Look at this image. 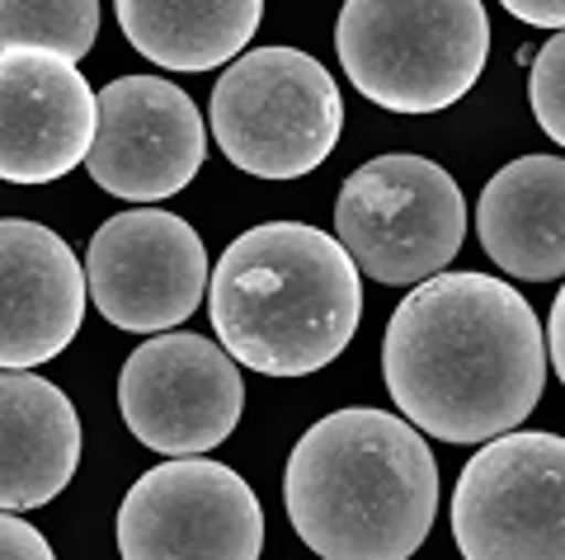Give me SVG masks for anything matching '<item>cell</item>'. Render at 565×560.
<instances>
[{
	"mask_svg": "<svg viewBox=\"0 0 565 560\" xmlns=\"http://www.w3.org/2000/svg\"><path fill=\"white\" fill-rule=\"evenodd\" d=\"M382 377L396 410L438 443L519 429L546 387L537 311L494 273H434L392 311Z\"/></svg>",
	"mask_w": 565,
	"mask_h": 560,
	"instance_id": "1",
	"label": "cell"
},
{
	"mask_svg": "<svg viewBox=\"0 0 565 560\" xmlns=\"http://www.w3.org/2000/svg\"><path fill=\"white\" fill-rule=\"evenodd\" d=\"M292 532L326 560H405L438 518V462L392 410H334L297 439L282 471Z\"/></svg>",
	"mask_w": 565,
	"mask_h": 560,
	"instance_id": "2",
	"label": "cell"
},
{
	"mask_svg": "<svg viewBox=\"0 0 565 560\" xmlns=\"http://www.w3.org/2000/svg\"><path fill=\"white\" fill-rule=\"evenodd\" d=\"M217 344L259 377H311L359 335L363 273L334 236L307 222L250 226L207 278Z\"/></svg>",
	"mask_w": 565,
	"mask_h": 560,
	"instance_id": "3",
	"label": "cell"
},
{
	"mask_svg": "<svg viewBox=\"0 0 565 560\" xmlns=\"http://www.w3.org/2000/svg\"><path fill=\"white\" fill-rule=\"evenodd\" d=\"M334 52L377 109L444 114L486 72L490 14L481 0H344Z\"/></svg>",
	"mask_w": 565,
	"mask_h": 560,
	"instance_id": "4",
	"label": "cell"
},
{
	"mask_svg": "<svg viewBox=\"0 0 565 560\" xmlns=\"http://www.w3.org/2000/svg\"><path fill=\"white\" fill-rule=\"evenodd\" d=\"M340 132V85L311 52H241L212 85V137L226 161L255 180H302L330 161Z\"/></svg>",
	"mask_w": 565,
	"mask_h": 560,
	"instance_id": "5",
	"label": "cell"
},
{
	"mask_svg": "<svg viewBox=\"0 0 565 560\" xmlns=\"http://www.w3.org/2000/svg\"><path fill=\"white\" fill-rule=\"evenodd\" d=\"M334 240L373 283L415 288L444 273L467 240V198L429 155H373L340 184Z\"/></svg>",
	"mask_w": 565,
	"mask_h": 560,
	"instance_id": "6",
	"label": "cell"
},
{
	"mask_svg": "<svg viewBox=\"0 0 565 560\" xmlns=\"http://www.w3.org/2000/svg\"><path fill=\"white\" fill-rule=\"evenodd\" d=\"M452 537L467 560H565V439L494 433L452 489Z\"/></svg>",
	"mask_w": 565,
	"mask_h": 560,
	"instance_id": "7",
	"label": "cell"
},
{
	"mask_svg": "<svg viewBox=\"0 0 565 560\" xmlns=\"http://www.w3.org/2000/svg\"><path fill=\"white\" fill-rule=\"evenodd\" d=\"M114 532L122 560H255L264 509L245 476L189 452L132 481Z\"/></svg>",
	"mask_w": 565,
	"mask_h": 560,
	"instance_id": "8",
	"label": "cell"
},
{
	"mask_svg": "<svg viewBox=\"0 0 565 560\" xmlns=\"http://www.w3.org/2000/svg\"><path fill=\"white\" fill-rule=\"evenodd\" d=\"M118 410L141 448L166 457L212 452L232 439L245 414V377L207 335L161 330L122 363Z\"/></svg>",
	"mask_w": 565,
	"mask_h": 560,
	"instance_id": "9",
	"label": "cell"
},
{
	"mask_svg": "<svg viewBox=\"0 0 565 560\" xmlns=\"http://www.w3.org/2000/svg\"><path fill=\"white\" fill-rule=\"evenodd\" d=\"M85 288L95 311L128 335H161L203 306L207 250L184 217L161 207L118 213L90 236Z\"/></svg>",
	"mask_w": 565,
	"mask_h": 560,
	"instance_id": "10",
	"label": "cell"
},
{
	"mask_svg": "<svg viewBox=\"0 0 565 560\" xmlns=\"http://www.w3.org/2000/svg\"><path fill=\"white\" fill-rule=\"evenodd\" d=\"M207 161V122L166 76H118L99 90V128L85 155L90 180L114 198L161 203L184 194Z\"/></svg>",
	"mask_w": 565,
	"mask_h": 560,
	"instance_id": "11",
	"label": "cell"
},
{
	"mask_svg": "<svg viewBox=\"0 0 565 560\" xmlns=\"http://www.w3.org/2000/svg\"><path fill=\"white\" fill-rule=\"evenodd\" d=\"M99 128V95L76 62L47 47L0 52V180L52 184L85 165Z\"/></svg>",
	"mask_w": 565,
	"mask_h": 560,
	"instance_id": "12",
	"label": "cell"
},
{
	"mask_svg": "<svg viewBox=\"0 0 565 560\" xmlns=\"http://www.w3.org/2000/svg\"><path fill=\"white\" fill-rule=\"evenodd\" d=\"M85 265L43 222L0 217V367L52 363L81 335Z\"/></svg>",
	"mask_w": 565,
	"mask_h": 560,
	"instance_id": "13",
	"label": "cell"
},
{
	"mask_svg": "<svg viewBox=\"0 0 565 560\" xmlns=\"http://www.w3.org/2000/svg\"><path fill=\"white\" fill-rule=\"evenodd\" d=\"M81 466V414L29 367H0V509H43Z\"/></svg>",
	"mask_w": 565,
	"mask_h": 560,
	"instance_id": "14",
	"label": "cell"
},
{
	"mask_svg": "<svg viewBox=\"0 0 565 560\" xmlns=\"http://www.w3.org/2000/svg\"><path fill=\"white\" fill-rule=\"evenodd\" d=\"M476 236L519 283L565 278V155H519L494 170L476 203Z\"/></svg>",
	"mask_w": 565,
	"mask_h": 560,
	"instance_id": "15",
	"label": "cell"
},
{
	"mask_svg": "<svg viewBox=\"0 0 565 560\" xmlns=\"http://www.w3.org/2000/svg\"><path fill=\"white\" fill-rule=\"evenodd\" d=\"M118 29L166 72H212L236 62L264 20V0H114Z\"/></svg>",
	"mask_w": 565,
	"mask_h": 560,
	"instance_id": "16",
	"label": "cell"
},
{
	"mask_svg": "<svg viewBox=\"0 0 565 560\" xmlns=\"http://www.w3.org/2000/svg\"><path fill=\"white\" fill-rule=\"evenodd\" d=\"M99 43V0H0V47H47L81 62Z\"/></svg>",
	"mask_w": 565,
	"mask_h": 560,
	"instance_id": "17",
	"label": "cell"
},
{
	"mask_svg": "<svg viewBox=\"0 0 565 560\" xmlns=\"http://www.w3.org/2000/svg\"><path fill=\"white\" fill-rule=\"evenodd\" d=\"M533 72H527V104H533L537 128L565 151V29L546 39L542 52H533Z\"/></svg>",
	"mask_w": 565,
	"mask_h": 560,
	"instance_id": "18",
	"label": "cell"
},
{
	"mask_svg": "<svg viewBox=\"0 0 565 560\" xmlns=\"http://www.w3.org/2000/svg\"><path fill=\"white\" fill-rule=\"evenodd\" d=\"M47 537L20 518V509H0V560H47Z\"/></svg>",
	"mask_w": 565,
	"mask_h": 560,
	"instance_id": "19",
	"label": "cell"
},
{
	"mask_svg": "<svg viewBox=\"0 0 565 560\" xmlns=\"http://www.w3.org/2000/svg\"><path fill=\"white\" fill-rule=\"evenodd\" d=\"M500 6L533 29H565V0H500Z\"/></svg>",
	"mask_w": 565,
	"mask_h": 560,
	"instance_id": "20",
	"label": "cell"
},
{
	"mask_svg": "<svg viewBox=\"0 0 565 560\" xmlns=\"http://www.w3.org/2000/svg\"><path fill=\"white\" fill-rule=\"evenodd\" d=\"M546 358H552L561 387H565V288L556 292L552 316H546Z\"/></svg>",
	"mask_w": 565,
	"mask_h": 560,
	"instance_id": "21",
	"label": "cell"
}]
</instances>
